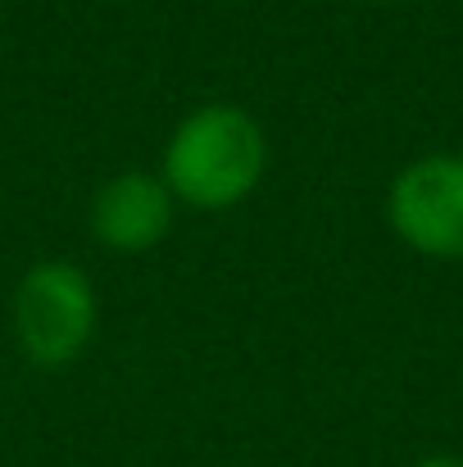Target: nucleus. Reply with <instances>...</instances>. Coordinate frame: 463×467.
I'll return each instance as SVG.
<instances>
[{
  "mask_svg": "<svg viewBox=\"0 0 463 467\" xmlns=\"http://www.w3.org/2000/svg\"><path fill=\"white\" fill-rule=\"evenodd\" d=\"M268 168V137L259 119L232 100H209L182 114L168 132L159 177L177 204L200 213H223L246 204Z\"/></svg>",
  "mask_w": 463,
  "mask_h": 467,
  "instance_id": "nucleus-1",
  "label": "nucleus"
},
{
  "mask_svg": "<svg viewBox=\"0 0 463 467\" xmlns=\"http://www.w3.org/2000/svg\"><path fill=\"white\" fill-rule=\"evenodd\" d=\"M96 322H100L96 282L73 259H37L18 277L9 300V327L18 354L32 368L59 372L78 363L96 336Z\"/></svg>",
  "mask_w": 463,
  "mask_h": 467,
  "instance_id": "nucleus-2",
  "label": "nucleus"
},
{
  "mask_svg": "<svg viewBox=\"0 0 463 467\" xmlns=\"http://www.w3.org/2000/svg\"><path fill=\"white\" fill-rule=\"evenodd\" d=\"M386 223L414 254L463 264V155L409 159L386 186Z\"/></svg>",
  "mask_w": 463,
  "mask_h": 467,
  "instance_id": "nucleus-3",
  "label": "nucleus"
},
{
  "mask_svg": "<svg viewBox=\"0 0 463 467\" xmlns=\"http://www.w3.org/2000/svg\"><path fill=\"white\" fill-rule=\"evenodd\" d=\"M91 236L100 250H114V254H146L154 250L173 223H177V200L173 191L163 186L159 172L146 168H128V172H114L96 200H91Z\"/></svg>",
  "mask_w": 463,
  "mask_h": 467,
  "instance_id": "nucleus-4",
  "label": "nucleus"
},
{
  "mask_svg": "<svg viewBox=\"0 0 463 467\" xmlns=\"http://www.w3.org/2000/svg\"><path fill=\"white\" fill-rule=\"evenodd\" d=\"M409 467H463V454H427V459H418Z\"/></svg>",
  "mask_w": 463,
  "mask_h": 467,
  "instance_id": "nucleus-5",
  "label": "nucleus"
},
{
  "mask_svg": "<svg viewBox=\"0 0 463 467\" xmlns=\"http://www.w3.org/2000/svg\"><path fill=\"white\" fill-rule=\"evenodd\" d=\"M359 5H391V0H359Z\"/></svg>",
  "mask_w": 463,
  "mask_h": 467,
  "instance_id": "nucleus-6",
  "label": "nucleus"
}]
</instances>
